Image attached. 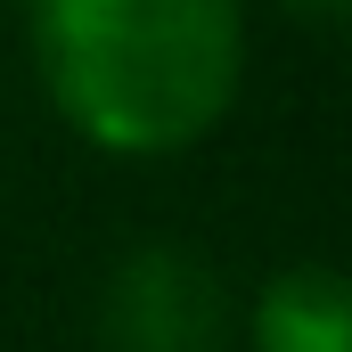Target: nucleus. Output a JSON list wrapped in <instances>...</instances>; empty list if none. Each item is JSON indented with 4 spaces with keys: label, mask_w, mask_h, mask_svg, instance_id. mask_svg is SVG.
<instances>
[{
    "label": "nucleus",
    "mask_w": 352,
    "mask_h": 352,
    "mask_svg": "<svg viewBox=\"0 0 352 352\" xmlns=\"http://www.w3.org/2000/svg\"><path fill=\"white\" fill-rule=\"evenodd\" d=\"M287 8H295L303 25H344V8H352V0H287Z\"/></svg>",
    "instance_id": "20e7f679"
},
{
    "label": "nucleus",
    "mask_w": 352,
    "mask_h": 352,
    "mask_svg": "<svg viewBox=\"0 0 352 352\" xmlns=\"http://www.w3.org/2000/svg\"><path fill=\"white\" fill-rule=\"evenodd\" d=\"M254 352H352V287L328 263H295L254 295Z\"/></svg>",
    "instance_id": "7ed1b4c3"
},
{
    "label": "nucleus",
    "mask_w": 352,
    "mask_h": 352,
    "mask_svg": "<svg viewBox=\"0 0 352 352\" xmlns=\"http://www.w3.org/2000/svg\"><path fill=\"white\" fill-rule=\"evenodd\" d=\"M33 58L90 148L173 156L230 115L246 16L238 0H33Z\"/></svg>",
    "instance_id": "f257e3e1"
},
{
    "label": "nucleus",
    "mask_w": 352,
    "mask_h": 352,
    "mask_svg": "<svg viewBox=\"0 0 352 352\" xmlns=\"http://www.w3.org/2000/svg\"><path fill=\"white\" fill-rule=\"evenodd\" d=\"M107 352H230V287L188 246H131L98 295Z\"/></svg>",
    "instance_id": "f03ea898"
}]
</instances>
